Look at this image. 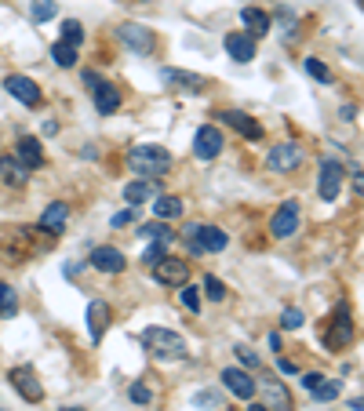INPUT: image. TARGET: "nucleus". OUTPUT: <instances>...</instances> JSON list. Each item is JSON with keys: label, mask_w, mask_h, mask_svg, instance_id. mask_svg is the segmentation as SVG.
Masks as SVG:
<instances>
[{"label": "nucleus", "mask_w": 364, "mask_h": 411, "mask_svg": "<svg viewBox=\"0 0 364 411\" xmlns=\"http://www.w3.org/2000/svg\"><path fill=\"white\" fill-rule=\"evenodd\" d=\"M179 298H182V306H186L189 313H200V291L193 288V284H182V291H179Z\"/></svg>", "instance_id": "f704fd0d"}, {"label": "nucleus", "mask_w": 364, "mask_h": 411, "mask_svg": "<svg viewBox=\"0 0 364 411\" xmlns=\"http://www.w3.org/2000/svg\"><path fill=\"white\" fill-rule=\"evenodd\" d=\"M354 186H357V193H364V171L357 175V182H354Z\"/></svg>", "instance_id": "49530a36"}, {"label": "nucleus", "mask_w": 364, "mask_h": 411, "mask_svg": "<svg viewBox=\"0 0 364 411\" xmlns=\"http://www.w3.org/2000/svg\"><path fill=\"white\" fill-rule=\"evenodd\" d=\"M161 81L164 84H175L179 91H189V95H200L204 91V76L186 73V70H161Z\"/></svg>", "instance_id": "aec40b11"}, {"label": "nucleus", "mask_w": 364, "mask_h": 411, "mask_svg": "<svg viewBox=\"0 0 364 411\" xmlns=\"http://www.w3.org/2000/svg\"><path fill=\"white\" fill-rule=\"evenodd\" d=\"M153 277H157V284H168V288H182V284L189 280V262L164 255L161 262L153 266Z\"/></svg>", "instance_id": "9d476101"}, {"label": "nucleus", "mask_w": 364, "mask_h": 411, "mask_svg": "<svg viewBox=\"0 0 364 411\" xmlns=\"http://www.w3.org/2000/svg\"><path fill=\"white\" fill-rule=\"evenodd\" d=\"M223 386L233 393V397H241V401H251L255 397V378H251L244 368H223Z\"/></svg>", "instance_id": "9b49d317"}, {"label": "nucleus", "mask_w": 364, "mask_h": 411, "mask_svg": "<svg viewBox=\"0 0 364 411\" xmlns=\"http://www.w3.org/2000/svg\"><path fill=\"white\" fill-rule=\"evenodd\" d=\"M280 324L288 328V331H295V328H303V309H295V306H288L280 313Z\"/></svg>", "instance_id": "4c0bfd02"}, {"label": "nucleus", "mask_w": 364, "mask_h": 411, "mask_svg": "<svg viewBox=\"0 0 364 411\" xmlns=\"http://www.w3.org/2000/svg\"><path fill=\"white\" fill-rule=\"evenodd\" d=\"M157 193H161V189H157L153 179H142V182H128V186H124V200L135 204V208H139L142 200H153Z\"/></svg>", "instance_id": "393cba45"}, {"label": "nucleus", "mask_w": 364, "mask_h": 411, "mask_svg": "<svg viewBox=\"0 0 364 411\" xmlns=\"http://www.w3.org/2000/svg\"><path fill=\"white\" fill-rule=\"evenodd\" d=\"M204 291H208L212 303H223V298H226V284L219 277H204Z\"/></svg>", "instance_id": "e433bc0d"}, {"label": "nucleus", "mask_w": 364, "mask_h": 411, "mask_svg": "<svg viewBox=\"0 0 364 411\" xmlns=\"http://www.w3.org/2000/svg\"><path fill=\"white\" fill-rule=\"evenodd\" d=\"M339 189H342V164L335 161V156H324L321 161V175H317V193L321 200H335L339 197Z\"/></svg>", "instance_id": "0eeeda50"}, {"label": "nucleus", "mask_w": 364, "mask_h": 411, "mask_svg": "<svg viewBox=\"0 0 364 411\" xmlns=\"http://www.w3.org/2000/svg\"><path fill=\"white\" fill-rule=\"evenodd\" d=\"M0 171H4V182H8V186H22V182H26V168L15 164V161L0 164Z\"/></svg>", "instance_id": "2f4dec72"}, {"label": "nucleus", "mask_w": 364, "mask_h": 411, "mask_svg": "<svg viewBox=\"0 0 364 411\" xmlns=\"http://www.w3.org/2000/svg\"><path fill=\"white\" fill-rule=\"evenodd\" d=\"M142 346H146L157 360H182L189 353L186 339L175 335V331H168V328H146L142 331Z\"/></svg>", "instance_id": "f03ea898"}, {"label": "nucleus", "mask_w": 364, "mask_h": 411, "mask_svg": "<svg viewBox=\"0 0 364 411\" xmlns=\"http://www.w3.org/2000/svg\"><path fill=\"white\" fill-rule=\"evenodd\" d=\"M55 11H58L55 0H33V8H29L33 22H47V19H55Z\"/></svg>", "instance_id": "7c9ffc66"}, {"label": "nucleus", "mask_w": 364, "mask_h": 411, "mask_svg": "<svg viewBox=\"0 0 364 411\" xmlns=\"http://www.w3.org/2000/svg\"><path fill=\"white\" fill-rule=\"evenodd\" d=\"M128 168L142 179H157L171 168V153L164 146H153V142H142V146L128 150Z\"/></svg>", "instance_id": "f257e3e1"}, {"label": "nucleus", "mask_w": 364, "mask_h": 411, "mask_svg": "<svg viewBox=\"0 0 364 411\" xmlns=\"http://www.w3.org/2000/svg\"><path fill=\"white\" fill-rule=\"evenodd\" d=\"M251 411H270V408H266V404H251Z\"/></svg>", "instance_id": "de8ad7c7"}, {"label": "nucleus", "mask_w": 364, "mask_h": 411, "mask_svg": "<svg viewBox=\"0 0 364 411\" xmlns=\"http://www.w3.org/2000/svg\"><path fill=\"white\" fill-rule=\"evenodd\" d=\"M128 397H132L135 404H150V401H153V393H150L146 386H142V382H135V386L128 389Z\"/></svg>", "instance_id": "ea45409f"}, {"label": "nucleus", "mask_w": 364, "mask_h": 411, "mask_svg": "<svg viewBox=\"0 0 364 411\" xmlns=\"http://www.w3.org/2000/svg\"><path fill=\"white\" fill-rule=\"evenodd\" d=\"M237 360H241L244 368H259V353H251L248 346H237Z\"/></svg>", "instance_id": "a19ab883"}, {"label": "nucleus", "mask_w": 364, "mask_h": 411, "mask_svg": "<svg viewBox=\"0 0 364 411\" xmlns=\"http://www.w3.org/2000/svg\"><path fill=\"white\" fill-rule=\"evenodd\" d=\"M303 70L313 76V81H321V84H331V70L324 66L321 58H303Z\"/></svg>", "instance_id": "c756f323"}, {"label": "nucleus", "mask_w": 364, "mask_h": 411, "mask_svg": "<svg viewBox=\"0 0 364 411\" xmlns=\"http://www.w3.org/2000/svg\"><path fill=\"white\" fill-rule=\"evenodd\" d=\"M241 22L248 29V37H266V33H270V15L259 11V8H244L241 11Z\"/></svg>", "instance_id": "4be33fe9"}, {"label": "nucleus", "mask_w": 364, "mask_h": 411, "mask_svg": "<svg viewBox=\"0 0 364 411\" xmlns=\"http://www.w3.org/2000/svg\"><path fill=\"white\" fill-rule=\"evenodd\" d=\"M58 411H88V408H58Z\"/></svg>", "instance_id": "09e8293b"}, {"label": "nucleus", "mask_w": 364, "mask_h": 411, "mask_svg": "<svg viewBox=\"0 0 364 411\" xmlns=\"http://www.w3.org/2000/svg\"><path fill=\"white\" fill-rule=\"evenodd\" d=\"M182 241L193 255H204V251H226L230 236L219 229V226H200V223H189L182 229Z\"/></svg>", "instance_id": "7ed1b4c3"}, {"label": "nucleus", "mask_w": 364, "mask_h": 411, "mask_svg": "<svg viewBox=\"0 0 364 411\" xmlns=\"http://www.w3.org/2000/svg\"><path fill=\"white\" fill-rule=\"evenodd\" d=\"M223 124H230V128L237 131V135H244V138H251V142H259L262 138V124L255 120V117H248V113H241V109H223Z\"/></svg>", "instance_id": "f8f14e48"}, {"label": "nucleus", "mask_w": 364, "mask_h": 411, "mask_svg": "<svg viewBox=\"0 0 364 411\" xmlns=\"http://www.w3.org/2000/svg\"><path fill=\"white\" fill-rule=\"evenodd\" d=\"M153 215L157 218H179L182 215V200L179 197H168V193H157L153 197Z\"/></svg>", "instance_id": "a878e982"}, {"label": "nucleus", "mask_w": 364, "mask_h": 411, "mask_svg": "<svg viewBox=\"0 0 364 411\" xmlns=\"http://www.w3.org/2000/svg\"><path fill=\"white\" fill-rule=\"evenodd\" d=\"M15 153H19V164H22L26 171H33V168H40V164H44V146H40V138H33V135L19 138Z\"/></svg>", "instance_id": "6ab92c4d"}, {"label": "nucleus", "mask_w": 364, "mask_h": 411, "mask_svg": "<svg viewBox=\"0 0 364 411\" xmlns=\"http://www.w3.org/2000/svg\"><path fill=\"white\" fill-rule=\"evenodd\" d=\"M8 382L22 393L26 401H40L44 397V386H40V378L29 371V368H11V375H8Z\"/></svg>", "instance_id": "2eb2a0df"}, {"label": "nucleus", "mask_w": 364, "mask_h": 411, "mask_svg": "<svg viewBox=\"0 0 364 411\" xmlns=\"http://www.w3.org/2000/svg\"><path fill=\"white\" fill-rule=\"evenodd\" d=\"M164 255H168V244H164V241H153V244H150L146 251H142V262H146V266H150V270H153V266H157V262H161Z\"/></svg>", "instance_id": "72a5a7b5"}, {"label": "nucleus", "mask_w": 364, "mask_h": 411, "mask_svg": "<svg viewBox=\"0 0 364 411\" xmlns=\"http://www.w3.org/2000/svg\"><path fill=\"white\" fill-rule=\"evenodd\" d=\"M193 408H204V411H212V408H223V397H219L215 389H200L197 397H193Z\"/></svg>", "instance_id": "c9c22d12"}, {"label": "nucleus", "mask_w": 364, "mask_h": 411, "mask_svg": "<svg viewBox=\"0 0 364 411\" xmlns=\"http://www.w3.org/2000/svg\"><path fill=\"white\" fill-rule=\"evenodd\" d=\"M299 218H303V211H299V200H284L280 208L274 211V218H270V233L277 236V241H288V236L299 233Z\"/></svg>", "instance_id": "39448f33"}, {"label": "nucleus", "mask_w": 364, "mask_h": 411, "mask_svg": "<svg viewBox=\"0 0 364 411\" xmlns=\"http://www.w3.org/2000/svg\"><path fill=\"white\" fill-rule=\"evenodd\" d=\"M324 342L331 346V350H339V346H350L354 342V321H350V306L339 303L335 313H331V324L324 331Z\"/></svg>", "instance_id": "20e7f679"}, {"label": "nucleus", "mask_w": 364, "mask_h": 411, "mask_svg": "<svg viewBox=\"0 0 364 411\" xmlns=\"http://www.w3.org/2000/svg\"><path fill=\"white\" fill-rule=\"evenodd\" d=\"M0 164H4V161H0Z\"/></svg>", "instance_id": "3c124183"}, {"label": "nucleus", "mask_w": 364, "mask_h": 411, "mask_svg": "<svg viewBox=\"0 0 364 411\" xmlns=\"http://www.w3.org/2000/svg\"><path fill=\"white\" fill-rule=\"evenodd\" d=\"M117 33H120V40L128 44L132 51H139V55H150V51H153V33H150L146 26H139V22H128V26H120Z\"/></svg>", "instance_id": "dca6fc26"}, {"label": "nucleus", "mask_w": 364, "mask_h": 411, "mask_svg": "<svg viewBox=\"0 0 364 411\" xmlns=\"http://www.w3.org/2000/svg\"><path fill=\"white\" fill-rule=\"evenodd\" d=\"M19 313V295L11 284H0V317H15Z\"/></svg>", "instance_id": "c85d7f7f"}, {"label": "nucleus", "mask_w": 364, "mask_h": 411, "mask_svg": "<svg viewBox=\"0 0 364 411\" xmlns=\"http://www.w3.org/2000/svg\"><path fill=\"white\" fill-rule=\"evenodd\" d=\"M350 408H354V411H364V397H357V401H350Z\"/></svg>", "instance_id": "a18cd8bd"}, {"label": "nucleus", "mask_w": 364, "mask_h": 411, "mask_svg": "<svg viewBox=\"0 0 364 411\" xmlns=\"http://www.w3.org/2000/svg\"><path fill=\"white\" fill-rule=\"evenodd\" d=\"M66 218H70V204L55 200V204H47V208H44V215H40V229L52 233V236H58L62 229H66Z\"/></svg>", "instance_id": "a211bd4d"}, {"label": "nucleus", "mask_w": 364, "mask_h": 411, "mask_svg": "<svg viewBox=\"0 0 364 411\" xmlns=\"http://www.w3.org/2000/svg\"><path fill=\"white\" fill-rule=\"evenodd\" d=\"M62 273H66V277H77V273H81V262H66V266H62Z\"/></svg>", "instance_id": "37998d69"}, {"label": "nucleus", "mask_w": 364, "mask_h": 411, "mask_svg": "<svg viewBox=\"0 0 364 411\" xmlns=\"http://www.w3.org/2000/svg\"><path fill=\"white\" fill-rule=\"evenodd\" d=\"M91 266L99 273H124V266H128V259H124V251L120 248H95L91 251Z\"/></svg>", "instance_id": "4468645a"}, {"label": "nucleus", "mask_w": 364, "mask_h": 411, "mask_svg": "<svg viewBox=\"0 0 364 411\" xmlns=\"http://www.w3.org/2000/svg\"><path fill=\"white\" fill-rule=\"evenodd\" d=\"M223 131L215 128V124H204V128H197L193 135V153H197V161H215L219 153H223Z\"/></svg>", "instance_id": "6e6552de"}, {"label": "nucleus", "mask_w": 364, "mask_h": 411, "mask_svg": "<svg viewBox=\"0 0 364 411\" xmlns=\"http://www.w3.org/2000/svg\"><path fill=\"white\" fill-rule=\"evenodd\" d=\"M262 397H266V408H277V411L292 408V397H288V389H284V382H274V378L262 382Z\"/></svg>", "instance_id": "b1692460"}, {"label": "nucleus", "mask_w": 364, "mask_h": 411, "mask_svg": "<svg viewBox=\"0 0 364 411\" xmlns=\"http://www.w3.org/2000/svg\"><path fill=\"white\" fill-rule=\"evenodd\" d=\"M84 84H88L91 91H95V88H99L102 81H99V73H91V70H88V73H84Z\"/></svg>", "instance_id": "79ce46f5"}, {"label": "nucleus", "mask_w": 364, "mask_h": 411, "mask_svg": "<svg viewBox=\"0 0 364 411\" xmlns=\"http://www.w3.org/2000/svg\"><path fill=\"white\" fill-rule=\"evenodd\" d=\"M106 328H109V303L95 298V303H88V335H91V342H102Z\"/></svg>", "instance_id": "f3484780"}, {"label": "nucleus", "mask_w": 364, "mask_h": 411, "mask_svg": "<svg viewBox=\"0 0 364 411\" xmlns=\"http://www.w3.org/2000/svg\"><path fill=\"white\" fill-rule=\"evenodd\" d=\"M128 223H139V208H135V204H128L124 211L113 215V226H128Z\"/></svg>", "instance_id": "58836bf2"}, {"label": "nucleus", "mask_w": 364, "mask_h": 411, "mask_svg": "<svg viewBox=\"0 0 364 411\" xmlns=\"http://www.w3.org/2000/svg\"><path fill=\"white\" fill-rule=\"evenodd\" d=\"M62 40H66V44H81L84 40V26L77 19H66V22H62Z\"/></svg>", "instance_id": "473e14b6"}, {"label": "nucleus", "mask_w": 364, "mask_h": 411, "mask_svg": "<svg viewBox=\"0 0 364 411\" xmlns=\"http://www.w3.org/2000/svg\"><path fill=\"white\" fill-rule=\"evenodd\" d=\"M226 55L233 62H251L255 58V37H248V33H230L226 37Z\"/></svg>", "instance_id": "412c9836"}, {"label": "nucleus", "mask_w": 364, "mask_h": 411, "mask_svg": "<svg viewBox=\"0 0 364 411\" xmlns=\"http://www.w3.org/2000/svg\"><path fill=\"white\" fill-rule=\"evenodd\" d=\"M0 411H4V408H0Z\"/></svg>", "instance_id": "8fccbe9b"}, {"label": "nucleus", "mask_w": 364, "mask_h": 411, "mask_svg": "<svg viewBox=\"0 0 364 411\" xmlns=\"http://www.w3.org/2000/svg\"><path fill=\"white\" fill-rule=\"evenodd\" d=\"M4 88H8V95H15V99H19L22 106H40V88L29 81V76H22V73H11L8 81H4Z\"/></svg>", "instance_id": "ddd939ff"}, {"label": "nucleus", "mask_w": 364, "mask_h": 411, "mask_svg": "<svg viewBox=\"0 0 364 411\" xmlns=\"http://www.w3.org/2000/svg\"><path fill=\"white\" fill-rule=\"evenodd\" d=\"M299 382H303V389L310 393L313 401H335L339 393H342V382L339 378H328V375H321V371H306L303 378H299Z\"/></svg>", "instance_id": "423d86ee"}, {"label": "nucleus", "mask_w": 364, "mask_h": 411, "mask_svg": "<svg viewBox=\"0 0 364 411\" xmlns=\"http://www.w3.org/2000/svg\"><path fill=\"white\" fill-rule=\"evenodd\" d=\"M52 58H55V66H62V70H70V66H77V44H66V40H55V44H52Z\"/></svg>", "instance_id": "bb28decb"}, {"label": "nucleus", "mask_w": 364, "mask_h": 411, "mask_svg": "<svg viewBox=\"0 0 364 411\" xmlns=\"http://www.w3.org/2000/svg\"><path fill=\"white\" fill-rule=\"evenodd\" d=\"M139 236H146V241H164V244L175 241V233L164 226V218L161 223H150V226H139Z\"/></svg>", "instance_id": "cd10ccee"}, {"label": "nucleus", "mask_w": 364, "mask_h": 411, "mask_svg": "<svg viewBox=\"0 0 364 411\" xmlns=\"http://www.w3.org/2000/svg\"><path fill=\"white\" fill-rule=\"evenodd\" d=\"M95 109H99L102 117L117 113V109H120V91L113 84H99V88H95Z\"/></svg>", "instance_id": "5701e85b"}, {"label": "nucleus", "mask_w": 364, "mask_h": 411, "mask_svg": "<svg viewBox=\"0 0 364 411\" xmlns=\"http://www.w3.org/2000/svg\"><path fill=\"white\" fill-rule=\"evenodd\" d=\"M277 368H280V371H288V375H295V371H299V368L292 364V360H277Z\"/></svg>", "instance_id": "c03bdc74"}, {"label": "nucleus", "mask_w": 364, "mask_h": 411, "mask_svg": "<svg viewBox=\"0 0 364 411\" xmlns=\"http://www.w3.org/2000/svg\"><path fill=\"white\" fill-rule=\"evenodd\" d=\"M299 164H303V146L299 142H280V146L266 153V168L270 171H295Z\"/></svg>", "instance_id": "1a4fd4ad"}]
</instances>
